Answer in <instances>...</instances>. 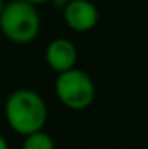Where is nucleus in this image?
I'll return each instance as SVG.
<instances>
[{"instance_id":"1","label":"nucleus","mask_w":148,"mask_h":149,"mask_svg":"<svg viewBox=\"0 0 148 149\" xmlns=\"http://www.w3.org/2000/svg\"><path fill=\"white\" fill-rule=\"evenodd\" d=\"M5 119L10 129L27 136L45 129L48 120V106L45 98L32 89H16L5 102Z\"/></svg>"},{"instance_id":"2","label":"nucleus","mask_w":148,"mask_h":149,"mask_svg":"<svg viewBox=\"0 0 148 149\" xmlns=\"http://www.w3.org/2000/svg\"><path fill=\"white\" fill-rule=\"evenodd\" d=\"M41 17L37 6L26 0H13L3 5L0 13V30L6 40L16 45H29L38 37Z\"/></svg>"},{"instance_id":"3","label":"nucleus","mask_w":148,"mask_h":149,"mask_svg":"<svg viewBox=\"0 0 148 149\" xmlns=\"http://www.w3.org/2000/svg\"><path fill=\"white\" fill-rule=\"evenodd\" d=\"M54 92L58 100L65 108L73 111H83L89 108L96 98V86L93 78L76 67L64 73H58Z\"/></svg>"},{"instance_id":"4","label":"nucleus","mask_w":148,"mask_h":149,"mask_svg":"<svg viewBox=\"0 0 148 149\" xmlns=\"http://www.w3.org/2000/svg\"><path fill=\"white\" fill-rule=\"evenodd\" d=\"M62 16L70 30L76 33L93 30L99 22V10L91 0H72L62 6Z\"/></svg>"},{"instance_id":"5","label":"nucleus","mask_w":148,"mask_h":149,"mask_svg":"<svg viewBox=\"0 0 148 149\" xmlns=\"http://www.w3.org/2000/svg\"><path fill=\"white\" fill-rule=\"evenodd\" d=\"M78 60V49L73 41L67 38H54L45 49V62L53 72L64 73L75 68Z\"/></svg>"},{"instance_id":"6","label":"nucleus","mask_w":148,"mask_h":149,"mask_svg":"<svg viewBox=\"0 0 148 149\" xmlns=\"http://www.w3.org/2000/svg\"><path fill=\"white\" fill-rule=\"evenodd\" d=\"M21 149H56V143L51 135H48L45 130H40L24 136Z\"/></svg>"},{"instance_id":"7","label":"nucleus","mask_w":148,"mask_h":149,"mask_svg":"<svg viewBox=\"0 0 148 149\" xmlns=\"http://www.w3.org/2000/svg\"><path fill=\"white\" fill-rule=\"evenodd\" d=\"M26 2L32 3L34 6H40V5H45V3H49V2H53V0H26Z\"/></svg>"},{"instance_id":"8","label":"nucleus","mask_w":148,"mask_h":149,"mask_svg":"<svg viewBox=\"0 0 148 149\" xmlns=\"http://www.w3.org/2000/svg\"><path fill=\"white\" fill-rule=\"evenodd\" d=\"M0 149H10L8 148V141L5 140V136H3V135H0Z\"/></svg>"},{"instance_id":"9","label":"nucleus","mask_w":148,"mask_h":149,"mask_svg":"<svg viewBox=\"0 0 148 149\" xmlns=\"http://www.w3.org/2000/svg\"><path fill=\"white\" fill-rule=\"evenodd\" d=\"M3 5H5V2H3V0H0V13H2V10H3Z\"/></svg>"},{"instance_id":"10","label":"nucleus","mask_w":148,"mask_h":149,"mask_svg":"<svg viewBox=\"0 0 148 149\" xmlns=\"http://www.w3.org/2000/svg\"><path fill=\"white\" fill-rule=\"evenodd\" d=\"M62 2H64V3H65V2H72V0H62Z\"/></svg>"}]
</instances>
